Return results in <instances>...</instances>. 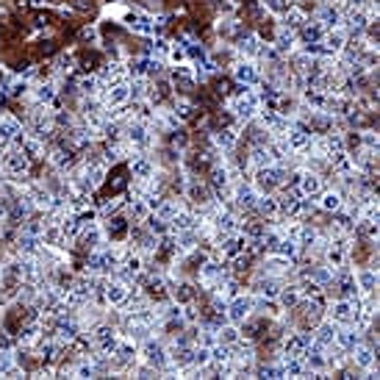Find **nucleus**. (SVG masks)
Returning <instances> with one entry per match:
<instances>
[{
	"instance_id": "4c0bfd02",
	"label": "nucleus",
	"mask_w": 380,
	"mask_h": 380,
	"mask_svg": "<svg viewBox=\"0 0 380 380\" xmlns=\"http://www.w3.org/2000/svg\"><path fill=\"white\" fill-rule=\"evenodd\" d=\"M69 9L75 14H87V12H95V0H69Z\"/></svg>"
},
{
	"instance_id": "6ab92c4d",
	"label": "nucleus",
	"mask_w": 380,
	"mask_h": 380,
	"mask_svg": "<svg viewBox=\"0 0 380 380\" xmlns=\"http://www.w3.org/2000/svg\"><path fill=\"white\" fill-rule=\"evenodd\" d=\"M103 42V25L100 23H84L78 28V45L89 47V50H98Z\"/></svg>"
},
{
	"instance_id": "7c9ffc66",
	"label": "nucleus",
	"mask_w": 380,
	"mask_h": 380,
	"mask_svg": "<svg viewBox=\"0 0 380 380\" xmlns=\"http://www.w3.org/2000/svg\"><path fill=\"white\" fill-rule=\"evenodd\" d=\"M72 377H81V380H92V377H98V369H95V364H92L89 355L75 361V375H72Z\"/></svg>"
},
{
	"instance_id": "ddd939ff",
	"label": "nucleus",
	"mask_w": 380,
	"mask_h": 380,
	"mask_svg": "<svg viewBox=\"0 0 380 380\" xmlns=\"http://www.w3.org/2000/svg\"><path fill=\"white\" fill-rule=\"evenodd\" d=\"M342 205H344V194H342V189L339 186H333V183H328L320 194H317V208L320 211H325V214H336V211H342Z\"/></svg>"
},
{
	"instance_id": "b1692460",
	"label": "nucleus",
	"mask_w": 380,
	"mask_h": 380,
	"mask_svg": "<svg viewBox=\"0 0 380 380\" xmlns=\"http://www.w3.org/2000/svg\"><path fill=\"white\" fill-rule=\"evenodd\" d=\"M278 306L283 309V311H291L297 302L302 300V294H300V289H297V280H291V283H283V289L278 291Z\"/></svg>"
},
{
	"instance_id": "2eb2a0df",
	"label": "nucleus",
	"mask_w": 380,
	"mask_h": 380,
	"mask_svg": "<svg viewBox=\"0 0 380 380\" xmlns=\"http://www.w3.org/2000/svg\"><path fill=\"white\" fill-rule=\"evenodd\" d=\"M278 23V20H275ZM272 47L286 58L289 53H294L297 47H300V39H297V31H289V28H283V25H278L275 28V36H272Z\"/></svg>"
},
{
	"instance_id": "7ed1b4c3",
	"label": "nucleus",
	"mask_w": 380,
	"mask_h": 380,
	"mask_svg": "<svg viewBox=\"0 0 380 380\" xmlns=\"http://www.w3.org/2000/svg\"><path fill=\"white\" fill-rule=\"evenodd\" d=\"M234 84H245V87H258L261 84V67L253 58H236L227 69Z\"/></svg>"
},
{
	"instance_id": "f3484780",
	"label": "nucleus",
	"mask_w": 380,
	"mask_h": 380,
	"mask_svg": "<svg viewBox=\"0 0 380 380\" xmlns=\"http://www.w3.org/2000/svg\"><path fill=\"white\" fill-rule=\"evenodd\" d=\"M50 64L56 75H78V56H75V50H58L50 58Z\"/></svg>"
},
{
	"instance_id": "9d476101",
	"label": "nucleus",
	"mask_w": 380,
	"mask_h": 380,
	"mask_svg": "<svg viewBox=\"0 0 380 380\" xmlns=\"http://www.w3.org/2000/svg\"><path fill=\"white\" fill-rule=\"evenodd\" d=\"M100 225H103V231H106L109 242H122V239H128V231H131V219H128L122 211H117V214H111V216L100 219Z\"/></svg>"
},
{
	"instance_id": "f257e3e1",
	"label": "nucleus",
	"mask_w": 380,
	"mask_h": 380,
	"mask_svg": "<svg viewBox=\"0 0 380 380\" xmlns=\"http://www.w3.org/2000/svg\"><path fill=\"white\" fill-rule=\"evenodd\" d=\"M122 28L128 31V34H133V36H142V39H147V36H153V28H156V23H153V14L150 12H144V9H128L125 14H122Z\"/></svg>"
},
{
	"instance_id": "2f4dec72",
	"label": "nucleus",
	"mask_w": 380,
	"mask_h": 380,
	"mask_svg": "<svg viewBox=\"0 0 380 380\" xmlns=\"http://www.w3.org/2000/svg\"><path fill=\"white\" fill-rule=\"evenodd\" d=\"M258 3H261V6H264V12H267L269 17H275V20H278V17H283V14H286V9L291 6L289 0H258Z\"/></svg>"
},
{
	"instance_id": "f8f14e48",
	"label": "nucleus",
	"mask_w": 380,
	"mask_h": 380,
	"mask_svg": "<svg viewBox=\"0 0 380 380\" xmlns=\"http://www.w3.org/2000/svg\"><path fill=\"white\" fill-rule=\"evenodd\" d=\"M250 183L253 189L258 192V197L264 194H275L280 186H278V178H275V170L272 167H264V170H253L250 172Z\"/></svg>"
},
{
	"instance_id": "e433bc0d",
	"label": "nucleus",
	"mask_w": 380,
	"mask_h": 380,
	"mask_svg": "<svg viewBox=\"0 0 380 380\" xmlns=\"http://www.w3.org/2000/svg\"><path fill=\"white\" fill-rule=\"evenodd\" d=\"M50 20H53V17H50L47 12H34V14H31V25H34L36 31H42V28H50V25H53Z\"/></svg>"
},
{
	"instance_id": "f704fd0d",
	"label": "nucleus",
	"mask_w": 380,
	"mask_h": 380,
	"mask_svg": "<svg viewBox=\"0 0 380 380\" xmlns=\"http://www.w3.org/2000/svg\"><path fill=\"white\" fill-rule=\"evenodd\" d=\"M225 361H231V347L216 342V344L211 347V364H216V366H219V364H225Z\"/></svg>"
},
{
	"instance_id": "4be33fe9",
	"label": "nucleus",
	"mask_w": 380,
	"mask_h": 380,
	"mask_svg": "<svg viewBox=\"0 0 380 380\" xmlns=\"http://www.w3.org/2000/svg\"><path fill=\"white\" fill-rule=\"evenodd\" d=\"M358 342H361V331H358L353 322H350V325H339V328H336L333 344H339L342 350H347V353H350V350H353Z\"/></svg>"
},
{
	"instance_id": "473e14b6",
	"label": "nucleus",
	"mask_w": 380,
	"mask_h": 380,
	"mask_svg": "<svg viewBox=\"0 0 380 380\" xmlns=\"http://www.w3.org/2000/svg\"><path fill=\"white\" fill-rule=\"evenodd\" d=\"M297 289H300V294L306 297V300H311V297L322 294V286H320L314 278H300V280H297Z\"/></svg>"
},
{
	"instance_id": "39448f33",
	"label": "nucleus",
	"mask_w": 380,
	"mask_h": 380,
	"mask_svg": "<svg viewBox=\"0 0 380 380\" xmlns=\"http://www.w3.org/2000/svg\"><path fill=\"white\" fill-rule=\"evenodd\" d=\"M125 170L133 181H153L156 172H159V164L153 161L150 153H133L128 161H125Z\"/></svg>"
},
{
	"instance_id": "393cba45",
	"label": "nucleus",
	"mask_w": 380,
	"mask_h": 380,
	"mask_svg": "<svg viewBox=\"0 0 380 380\" xmlns=\"http://www.w3.org/2000/svg\"><path fill=\"white\" fill-rule=\"evenodd\" d=\"M272 156L267 147H247V170H264V167H272Z\"/></svg>"
},
{
	"instance_id": "a211bd4d",
	"label": "nucleus",
	"mask_w": 380,
	"mask_h": 380,
	"mask_svg": "<svg viewBox=\"0 0 380 380\" xmlns=\"http://www.w3.org/2000/svg\"><path fill=\"white\" fill-rule=\"evenodd\" d=\"M234 53H236V58H256V53H258V47H261V39H258V34L250 28L245 36H239L234 45Z\"/></svg>"
},
{
	"instance_id": "c756f323",
	"label": "nucleus",
	"mask_w": 380,
	"mask_h": 380,
	"mask_svg": "<svg viewBox=\"0 0 380 380\" xmlns=\"http://www.w3.org/2000/svg\"><path fill=\"white\" fill-rule=\"evenodd\" d=\"M144 227H147L150 234H156V236H167V234H170V222H167V219H161V216H159V214H153V211L147 214Z\"/></svg>"
},
{
	"instance_id": "c9c22d12",
	"label": "nucleus",
	"mask_w": 380,
	"mask_h": 380,
	"mask_svg": "<svg viewBox=\"0 0 380 380\" xmlns=\"http://www.w3.org/2000/svg\"><path fill=\"white\" fill-rule=\"evenodd\" d=\"M14 347H17V336L0 325V353H12Z\"/></svg>"
},
{
	"instance_id": "0eeeda50",
	"label": "nucleus",
	"mask_w": 380,
	"mask_h": 380,
	"mask_svg": "<svg viewBox=\"0 0 380 380\" xmlns=\"http://www.w3.org/2000/svg\"><path fill=\"white\" fill-rule=\"evenodd\" d=\"M89 336H92V342H95V350H100V353H109V355L117 350L120 331H117L114 325H109L106 320H103V322H98V325L89 331Z\"/></svg>"
},
{
	"instance_id": "423d86ee",
	"label": "nucleus",
	"mask_w": 380,
	"mask_h": 380,
	"mask_svg": "<svg viewBox=\"0 0 380 380\" xmlns=\"http://www.w3.org/2000/svg\"><path fill=\"white\" fill-rule=\"evenodd\" d=\"M225 314H227V322L242 325L253 314V294L245 289L236 297H231V300H227V306H225Z\"/></svg>"
},
{
	"instance_id": "6e6552de",
	"label": "nucleus",
	"mask_w": 380,
	"mask_h": 380,
	"mask_svg": "<svg viewBox=\"0 0 380 380\" xmlns=\"http://www.w3.org/2000/svg\"><path fill=\"white\" fill-rule=\"evenodd\" d=\"M353 280H355L358 294H377L380 289V272L377 267H369V264L353 267Z\"/></svg>"
},
{
	"instance_id": "5701e85b",
	"label": "nucleus",
	"mask_w": 380,
	"mask_h": 380,
	"mask_svg": "<svg viewBox=\"0 0 380 380\" xmlns=\"http://www.w3.org/2000/svg\"><path fill=\"white\" fill-rule=\"evenodd\" d=\"M322 36H325V28L314 20V17H309V23L302 25L300 31H297V39H300V45H317V42H322Z\"/></svg>"
},
{
	"instance_id": "f03ea898",
	"label": "nucleus",
	"mask_w": 380,
	"mask_h": 380,
	"mask_svg": "<svg viewBox=\"0 0 380 380\" xmlns=\"http://www.w3.org/2000/svg\"><path fill=\"white\" fill-rule=\"evenodd\" d=\"M34 172V164L31 159L25 156L23 147H6V156H3V175H12V178H28Z\"/></svg>"
},
{
	"instance_id": "bb28decb",
	"label": "nucleus",
	"mask_w": 380,
	"mask_h": 380,
	"mask_svg": "<svg viewBox=\"0 0 380 380\" xmlns=\"http://www.w3.org/2000/svg\"><path fill=\"white\" fill-rule=\"evenodd\" d=\"M280 361H283L286 377H294V380H300V377H311L306 361H302V355H291V358H280Z\"/></svg>"
},
{
	"instance_id": "58836bf2",
	"label": "nucleus",
	"mask_w": 380,
	"mask_h": 380,
	"mask_svg": "<svg viewBox=\"0 0 380 380\" xmlns=\"http://www.w3.org/2000/svg\"><path fill=\"white\" fill-rule=\"evenodd\" d=\"M142 9L150 12V14H159V12H164V0H144Z\"/></svg>"
},
{
	"instance_id": "dca6fc26",
	"label": "nucleus",
	"mask_w": 380,
	"mask_h": 380,
	"mask_svg": "<svg viewBox=\"0 0 380 380\" xmlns=\"http://www.w3.org/2000/svg\"><path fill=\"white\" fill-rule=\"evenodd\" d=\"M56 98H58L56 81H36V84L31 87L28 103H36V106H47V109H50V103H53Z\"/></svg>"
},
{
	"instance_id": "a878e982",
	"label": "nucleus",
	"mask_w": 380,
	"mask_h": 380,
	"mask_svg": "<svg viewBox=\"0 0 380 380\" xmlns=\"http://www.w3.org/2000/svg\"><path fill=\"white\" fill-rule=\"evenodd\" d=\"M0 377H25L23 366L14 358V350L12 353H0Z\"/></svg>"
},
{
	"instance_id": "4468645a",
	"label": "nucleus",
	"mask_w": 380,
	"mask_h": 380,
	"mask_svg": "<svg viewBox=\"0 0 380 380\" xmlns=\"http://www.w3.org/2000/svg\"><path fill=\"white\" fill-rule=\"evenodd\" d=\"M100 100L109 106V109H122L131 103V89H128V81H120V84H111L103 89Z\"/></svg>"
},
{
	"instance_id": "c85d7f7f",
	"label": "nucleus",
	"mask_w": 380,
	"mask_h": 380,
	"mask_svg": "<svg viewBox=\"0 0 380 380\" xmlns=\"http://www.w3.org/2000/svg\"><path fill=\"white\" fill-rule=\"evenodd\" d=\"M242 339V331H239V325H234V322H225L219 331H216V342L219 344H227V347H231V344H236Z\"/></svg>"
},
{
	"instance_id": "9b49d317",
	"label": "nucleus",
	"mask_w": 380,
	"mask_h": 380,
	"mask_svg": "<svg viewBox=\"0 0 380 380\" xmlns=\"http://www.w3.org/2000/svg\"><path fill=\"white\" fill-rule=\"evenodd\" d=\"M325 186L328 183H325L322 175H317L311 170H300V175H297V192H300V197H317Z\"/></svg>"
},
{
	"instance_id": "72a5a7b5",
	"label": "nucleus",
	"mask_w": 380,
	"mask_h": 380,
	"mask_svg": "<svg viewBox=\"0 0 380 380\" xmlns=\"http://www.w3.org/2000/svg\"><path fill=\"white\" fill-rule=\"evenodd\" d=\"M358 133H361V147H364V150H380L377 128H364V131H358Z\"/></svg>"
},
{
	"instance_id": "cd10ccee",
	"label": "nucleus",
	"mask_w": 380,
	"mask_h": 380,
	"mask_svg": "<svg viewBox=\"0 0 380 380\" xmlns=\"http://www.w3.org/2000/svg\"><path fill=\"white\" fill-rule=\"evenodd\" d=\"M128 89H131V103H139V100H147L150 95V78H128Z\"/></svg>"
},
{
	"instance_id": "20e7f679",
	"label": "nucleus",
	"mask_w": 380,
	"mask_h": 380,
	"mask_svg": "<svg viewBox=\"0 0 380 380\" xmlns=\"http://www.w3.org/2000/svg\"><path fill=\"white\" fill-rule=\"evenodd\" d=\"M25 136H28V133H25V122H23L17 114L6 111L3 120H0V142H3V144H12V147H23Z\"/></svg>"
},
{
	"instance_id": "1a4fd4ad",
	"label": "nucleus",
	"mask_w": 380,
	"mask_h": 380,
	"mask_svg": "<svg viewBox=\"0 0 380 380\" xmlns=\"http://www.w3.org/2000/svg\"><path fill=\"white\" fill-rule=\"evenodd\" d=\"M128 291H131L128 283H122L117 278H106V283H103V306L106 309H122L125 300H128Z\"/></svg>"
},
{
	"instance_id": "aec40b11",
	"label": "nucleus",
	"mask_w": 380,
	"mask_h": 380,
	"mask_svg": "<svg viewBox=\"0 0 380 380\" xmlns=\"http://www.w3.org/2000/svg\"><path fill=\"white\" fill-rule=\"evenodd\" d=\"M23 150H25V156L31 159L34 167H42L47 161V144L42 139H34V136H25L23 142Z\"/></svg>"
},
{
	"instance_id": "412c9836",
	"label": "nucleus",
	"mask_w": 380,
	"mask_h": 380,
	"mask_svg": "<svg viewBox=\"0 0 380 380\" xmlns=\"http://www.w3.org/2000/svg\"><path fill=\"white\" fill-rule=\"evenodd\" d=\"M347 31L339 25V28H331V31H325V36H322V47L331 53V56H339L342 50H344V45H347Z\"/></svg>"
}]
</instances>
